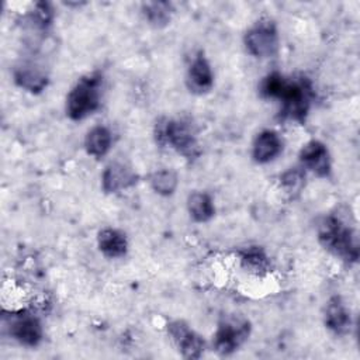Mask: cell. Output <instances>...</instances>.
Instances as JSON below:
<instances>
[{
	"mask_svg": "<svg viewBox=\"0 0 360 360\" xmlns=\"http://www.w3.org/2000/svg\"><path fill=\"white\" fill-rule=\"evenodd\" d=\"M103 76L91 72L82 76L70 89L66 97V115L73 121H80L93 114L100 107Z\"/></svg>",
	"mask_w": 360,
	"mask_h": 360,
	"instance_id": "obj_3",
	"label": "cell"
},
{
	"mask_svg": "<svg viewBox=\"0 0 360 360\" xmlns=\"http://www.w3.org/2000/svg\"><path fill=\"white\" fill-rule=\"evenodd\" d=\"M111 145H112V134L104 125L93 127L84 138L86 152L96 159L105 156L108 153Z\"/></svg>",
	"mask_w": 360,
	"mask_h": 360,
	"instance_id": "obj_16",
	"label": "cell"
},
{
	"mask_svg": "<svg viewBox=\"0 0 360 360\" xmlns=\"http://www.w3.org/2000/svg\"><path fill=\"white\" fill-rule=\"evenodd\" d=\"M250 323L242 318H224L214 333V349L219 354H231L249 338Z\"/></svg>",
	"mask_w": 360,
	"mask_h": 360,
	"instance_id": "obj_6",
	"label": "cell"
},
{
	"mask_svg": "<svg viewBox=\"0 0 360 360\" xmlns=\"http://www.w3.org/2000/svg\"><path fill=\"white\" fill-rule=\"evenodd\" d=\"M245 46L255 58H270L278 51V34L276 24L270 20H260L245 34Z\"/></svg>",
	"mask_w": 360,
	"mask_h": 360,
	"instance_id": "obj_5",
	"label": "cell"
},
{
	"mask_svg": "<svg viewBox=\"0 0 360 360\" xmlns=\"http://www.w3.org/2000/svg\"><path fill=\"white\" fill-rule=\"evenodd\" d=\"M155 139L160 146H170L188 159L200 155L194 131L183 120L160 118L155 125Z\"/></svg>",
	"mask_w": 360,
	"mask_h": 360,
	"instance_id": "obj_4",
	"label": "cell"
},
{
	"mask_svg": "<svg viewBox=\"0 0 360 360\" xmlns=\"http://www.w3.org/2000/svg\"><path fill=\"white\" fill-rule=\"evenodd\" d=\"M13 76L14 82L30 93H41L48 84L45 66L32 58L18 62L13 70Z\"/></svg>",
	"mask_w": 360,
	"mask_h": 360,
	"instance_id": "obj_9",
	"label": "cell"
},
{
	"mask_svg": "<svg viewBox=\"0 0 360 360\" xmlns=\"http://www.w3.org/2000/svg\"><path fill=\"white\" fill-rule=\"evenodd\" d=\"M300 163L302 169L312 172L318 177H328L332 170L330 155L325 143L312 139L300 150Z\"/></svg>",
	"mask_w": 360,
	"mask_h": 360,
	"instance_id": "obj_10",
	"label": "cell"
},
{
	"mask_svg": "<svg viewBox=\"0 0 360 360\" xmlns=\"http://www.w3.org/2000/svg\"><path fill=\"white\" fill-rule=\"evenodd\" d=\"M97 245L100 252L110 259L122 257L128 250V240L125 233L114 228L101 229L97 235Z\"/></svg>",
	"mask_w": 360,
	"mask_h": 360,
	"instance_id": "obj_15",
	"label": "cell"
},
{
	"mask_svg": "<svg viewBox=\"0 0 360 360\" xmlns=\"http://www.w3.org/2000/svg\"><path fill=\"white\" fill-rule=\"evenodd\" d=\"M325 325L335 335L343 336L350 332L352 318L340 297H332L325 308Z\"/></svg>",
	"mask_w": 360,
	"mask_h": 360,
	"instance_id": "obj_14",
	"label": "cell"
},
{
	"mask_svg": "<svg viewBox=\"0 0 360 360\" xmlns=\"http://www.w3.org/2000/svg\"><path fill=\"white\" fill-rule=\"evenodd\" d=\"M319 243L336 257L347 263L359 259V242L354 231L335 215L325 217L318 228Z\"/></svg>",
	"mask_w": 360,
	"mask_h": 360,
	"instance_id": "obj_2",
	"label": "cell"
},
{
	"mask_svg": "<svg viewBox=\"0 0 360 360\" xmlns=\"http://www.w3.org/2000/svg\"><path fill=\"white\" fill-rule=\"evenodd\" d=\"M7 329L14 340L27 347L37 346L44 336L39 319L28 311H20L17 314H13L10 321L7 322Z\"/></svg>",
	"mask_w": 360,
	"mask_h": 360,
	"instance_id": "obj_7",
	"label": "cell"
},
{
	"mask_svg": "<svg viewBox=\"0 0 360 360\" xmlns=\"http://www.w3.org/2000/svg\"><path fill=\"white\" fill-rule=\"evenodd\" d=\"M172 4L167 1H148L142 4V13L153 27H165L172 18Z\"/></svg>",
	"mask_w": 360,
	"mask_h": 360,
	"instance_id": "obj_19",
	"label": "cell"
},
{
	"mask_svg": "<svg viewBox=\"0 0 360 360\" xmlns=\"http://www.w3.org/2000/svg\"><path fill=\"white\" fill-rule=\"evenodd\" d=\"M283 150V141L280 135L271 129L259 132L253 141L252 158L257 163H269L276 159Z\"/></svg>",
	"mask_w": 360,
	"mask_h": 360,
	"instance_id": "obj_13",
	"label": "cell"
},
{
	"mask_svg": "<svg viewBox=\"0 0 360 360\" xmlns=\"http://www.w3.org/2000/svg\"><path fill=\"white\" fill-rule=\"evenodd\" d=\"M167 332L172 336V340L177 346L179 352L186 359H200L204 353V339L193 330L183 321H173L167 325Z\"/></svg>",
	"mask_w": 360,
	"mask_h": 360,
	"instance_id": "obj_8",
	"label": "cell"
},
{
	"mask_svg": "<svg viewBox=\"0 0 360 360\" xmlns=\"http://www.w3.org/2000/svg\"><path fill=\"white\" fill-rule=\"evenodd\" d=\"M259 93L264 98L278 100L281 117L297 122L305 121L314 96L311 83L307 79H290L278 72H271L262 79Z\"/></svg>",
	"mask_w": 360,
	"mask_h": 360,
	"instance_id": "obj_1",
	"label": "cell"
},
{
	"mask_svg": "<svg viewBox=\"0 0 360 360\" xmlns=\"http://www.w3.org/2000/svg\"><path fill=\"white\" fill-rule=\"evenodd\" d=\"M240 263L242 266L255 274H264L270 270V257L267 253L259 246H250L240 252Z\"/></svg>",
	"mask_w": 360,
	"mask_h": 360,
	"instance_id": "obj_18",
	"label": "cell"
},
{
	"mask_svg": "<svg viewBox=\"0 0 360 360\" xmlns=\"http://www.w3.org/2000/svg\"><path fill=\"white\" fill-rule=\"evenodd\" d=\"M187 87L195 94L208 93L214 86V73L204 52H197L187 70Z\"/></svg>",
	"mask_w": 360,
	"mask_h": 360,
	"instance_id": "obj_11",
	"label": "cell"
},
{
	"mask_svg": "<svg viewBox=\"0 0 360 360\" xmlns=\"http://www.w3.org/2000/svg\"><path fill=\"white\" fill-rule=\"evenodd\" d=\"M280 180L285 193L295 195L305 186V172L302 170V167H291L281 174Z\"/></svg>",
	"mask_w": 360,
	"mask_h": 360,
	"instance_id": "obj_21",
	"label": "cell"
},
{
	"mask_svg": "<svg viewBox=\"0 0 360 360\" xmlns=\"http://www.w3.org/2000/svg\"><path fill=\"white\" fill-rule=\"evenodd\" d=\"M138 180L136 173L121 162L110 163L101 174V187L105 193H118L134 186Z\"/></svg>",
	"mask_w": 360,
	"mask_h": 360,
	"instance_id": "obj_12",
	"label": "cell"
},
{
	"mask_svg": "<svg viewBox=\"0 0 360 360\" xmlns=\"http://www.w3.org/2000/svg\"><path fill=\"white\" fill-rule=\"evenodd\" d=\"M177 174L170 169L156 170L149 176V184L160 195H172L177 188Z\"/></svg>",
	"mask_w": 360,
	"mask_h": 360,
	"instance_id": "obj_20",
	"label": "cell"
},
{
	"mask_svg": "<svg viewBox=\"0 0 360 360\" xmlns=\"http://www.w3.org/2000/svg\"><path fill=\"white\" fill-rule=\"evenodd\" d=\"M187 210L190 217L197 222H207L215 214L212 198L204 191H194L188 195Z\"/></svg>",
	"mask_w": 360,
	"mask_h": 360,
	"instance_id": "obj_17",
	"label": "cell"
}]
</instances>
